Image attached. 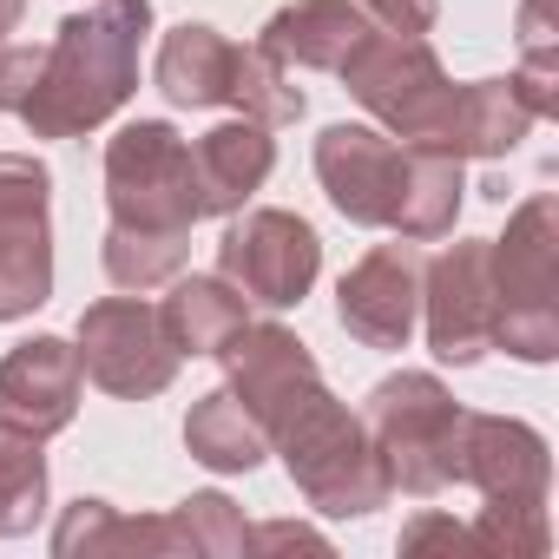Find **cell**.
<instances>
[{"label":"cell","instance_id":"cell-4","mask_svg":"<svg viewBox=\"0 0 559 559\" xmlns=\"http://www.w3.org/2000/svg\"><path fill=\"white\" fill-rule=\"evenodd\" d=\"M454 480L480 487V520H467V546L487 559H546L552 526H546V487H552V454L546 435L513 421V415H461V461Z\"/></svg>","mask_w":559,"mask_h":559},{"label":"cell","instance_id":"cell-22","mask_svg":"<svg viewBox=\"0 0 559 559\" xmlns=\"http://www.w3.org/2000/svg\"><path fill=\"white\" fill-rule=\"evenodd\" d=\"M47 513V454L40 435L0 421V539L34 533Z\"/></svg>","mask_w":559,"mask_h":559},{"label":"cell","instance_id":"cell-9","mask_svg":"<svg viewBox=\"0 0 559 559\" xmlns=\"http://www.w3.org/2000/svg\"><path fill=\"white\" fill-rule=\"evenodd\" d=\"M106 211L112 230H145V237H191L204 217L191 145L165 119H132L106 139Z\"/></svg>","mask_w":559,"mask_h":559},{"label":"cell","instance_id":"cell-12","mask_svg":"<svg viewBox=\"0 0 559 559\" xmlns=\"http://www.w3.org/2000/svg\"><path fill=\"white\" fill-rule=\"evenodd\" d=\"M73 356H80V376L99 382L106 395L119 402H152L171 389L178 376V349L158 323L152 304L139 297H106L93 310H80V330H73Z\"/></svg>","mask_w":559,"mask_h":559},{"label":"cell","instance_id":"cell-14","mask_svg":"<svg viewBox=\"0 0 559 559\" xmlns=\"http://www.w3.org/2000/svg\"><path fill=\"white\" fill-rule=\"evenodd\" d=\"M336 317L362 349H408L421 323V250L395 237L356 257L336 284Z\"/></svg>","mask_w":559,"mask_h":559},{"label":"cell","instance_id":"cell-2","mask_svg":"<svg viewBox=\"0 0 559 559\" xmlns=\"http://www.w3.org/2000/svg\"><path fill=\"white\" fill-rule=\"evenodd\" d=\"M317 178L330 204L362 230H395L408 243L454 237L467 178L454 152L382 139L376 126H323L317 132Z\"/></svg>","mask_w":559,"mask_h":559},{"label":"cell","instance_id":"cell-15","mask_svg":"<svg viewBox=\"0 0 559 559\" xmlns=\"http://www.w3.org/2000/svg\"><path fill=\"white\" fill-rule=\"evenodd\" d=\"M80 356L67 336H27L0 356V421L27 435H67L80 415Z\"/></svg>","mask_w":559,"mask_h":559},{"label":"cell","instance_id":"cell-28","mask_svg":"<svg viewBox=\"0 0 559 559\" xmlns=\"http://www.w3.org/2000/svg\"><path fill=\"white\" fill-rule=\"evenodd\" d=\"M250 546H317L330 552V539L317 526H297V520H270V526H250Z\"/></svg>","mask_w":559,"mask_h":559},{"label":"cell","instance_id":"cell-21","mask_svg":"<svg viewBox=\"0 0 559 559\" xmlns=\"http://www.w3.org/2000/svg\"><path fill=\"white\" fill-rule=\"evenodd\" d=\"M53 552L80 559V552H185L178 520H119L106 500H73L67 520L53 526Z\"/></svg>","mask_w":559,"mask_h":559},{"label":"cell","instance_id":"cell-18","mask_svg":"<svg viewBox=\"0 0 559 559\" xmlns=\"http://www.w3.org/2000/svg\"><path fill=\"white\" fill-rule=\"evenodd\" d=\"M533 126V106L520 93V80H474L454 93V119H448V139L441 152L454 158H507Z\"/></svg>","mask_w":559,"mask_h":559},{"label":"cell","instance_id":"cell-11","mask_svg":"<svg viewBox=\"0 0 559 559\" xmlns=\"http://www.w3.org/2000/svg\"><path fill=\"white\" fill-rule=\"evenodd\" d=\"M53 297V171L0 152V323H21Z\"/></svg>","mask_w":559,"mask_h":559},{"label":"cell","instance_id":"cell-13","mask_svg":"<svg viewBox=\"0 0 559 559\" xmlns=\"http://www.w3.org/2000/svg\"><path fill=\"white\" fill-rule=\"evenodd\" d=\"M421 323H428V349L454 369H467L493 349L487 237H461L435 263H421Z\"/></svg>","mask_w":559,"mask_h":559},{"label":"cell","instance_id":"cell-17","mask_svg":"<svg viewBox=\"0 0 559 559\" xmlns=\"http://www.w3.org/2000/svg\"><path fill=\"white\" fill-rule=\"evenodd\" d=\"M191 171H198L204 217H230V211H243V204L263 191V178L276 171V139H270V126H257V119L211 126V132L191 145Z\"/></svg>","mask_w":559,"mask_h":559},{"label":"cell","instance_id":"cell-26","mask_svg":"<svg viewBox=\"0 0 559 559\" xmlns=\"http://www.w3.org/2000/svg\"><path fill=\"white\" fill-rule=\"evenodd\" d=\"M40 73V47H8L0 40V112H21Z\"/></svg>","mask_w":559,"mask_h":559},{"label":"cell","instance_id":"cell-20","mask_svg":"<svg viewBox=\"0 0 559 559\" xmlns=\"http://www.w3.org/2000/svg\"><path fill=\"white\" fill-rule=\"evenodd\" d=\"M185 448H191V461H204L211 474H250V467L270 454L257 415H250L230 389H211V395L191 402V415H185Z\"/></svg>","mask_w":559,"mask_h":559},{"label":"cell","instance_id":"cell-16","mask_svg":"<svg viewBox=\"0 0 559 559\" xmlns=\"http://www.w3.org/2000/svg\"><path fill=\"white\" fill-rule=\"evenodd\" d=\"M369 34V14L356 0H290V8H276L257 34V47L276 60V67H310V73H336Z\"/></svg>","mask_w":559,"mask_h":559},{"label":"cell","instance_id":"cell-25","mask_svg":"<svg viewBox=\"0 0 559 559\" xmlns=\"http://www.w3.org/2000/svg\"><path fill=\"white\" fill-rule=\"evenodd\" d=\"M356 8H362L369 27H382V34H428L435 14H441V0H356Z\"/></svg>","mask_w":559,"mask_h":559},{"label":"cell","instance_id":"cell-7","mask_svg":"<svg viewBox=\"0 0 559 559\" xmlns=\"http://www.w3.org/2000/svg\"><path fill=\"white\" fill-rule=\"evenodd\" d=\"M461 402L448 395L441 376L428 369H402V376H382L362 402V428H369V448L389 474L395 493H441L454 487V461H461Z\"/></svg>","mask_w":559,"mask_h":559},{"label":"cell","instance_id":"cell-3","mask_svg":"<svg viewBox=\"0 0 559 559\" xmlns=\"http://www.w3.org/2000/svg\"><path fill=\"white\" fill-rule=\"evenodd\" d=\"M145 34H152V0H93L86 14H67L53 27V47H40L34 93L14 119H27L34 139H80L106 126L139 93Z\"/></svg>","mask_w":559,"mask_h":559},{"label":"cell","instance_id":"cell-23","mask_svg":"<svg viewBox=\"0 0 559 559\" xmlns=\"http://www.w3.org/2000/svg\"><path fill=\"white\" fill-rule=\"evenodd\" d=\"M185 257H191V237H145V230H112L106 224V276L132 297L165 290L185 270Z\"/></svg>","mask_w":559,"mask_h":559},{"label":"cell","instance_id":"cell-27","mask_svg":"<svg viewBox=\"0 0 559 559\" xmlns=\"http://www.w3.org/2000/svg\"><path fill=\"white\" fill-rule=\"evenodd\" d=\"M421 546H448V552H474L467 546V526L461 520H441V513H421L402 526V552H421Z\"/></svg>","mask_w":559,"mask_h":559},{"label":"cell","instance_id":"cell-19","mask_svg":"<svg viewBox=\"0 0 559 559\" xmlns=\"http://www.w3.org/2000/svg\"><path fill=\"white\" fill-rule=\"evenodd\" d=\"M165 290L171 297L158 304V323H165L178 356H217V343L243 323V297L224 284V276H185L178 270Z\"/></svg>","mask_w":559,"mask_h":559},{"label":"cell","instance_id":"cell-24","mask_svg":"<svg viewBox=\"0 0 559 559\" xmlns=\"http://www.w3.org/2000/svg\"><path fill=\"white\" fill-rule=\"evenodd\" d=\"M178 533H185V552H204V559H237L250 552V520L224 500V493H191L171 507Z\"/></svg>","mask_w":559,"mask_h":559},{"label":"cell","instance_id":"cell-8","mask_svg":"<svg viewBox=\"0 0 559 559\" xmlns=\"http://www.w3.org/2000/svg\"><path fill=\"white\" fill-rule=\"evenodd\" d=\"M336 73L356 93V106L369 119H382L402 145H435L441 152L461 86L448 80V67L428 47V34H382V27H369L362 47Z\"/></svg>","mask_w":559,"mask_h":559},{"label":"cell","instance_id":"cell-29","mask_svg":"<svg viewBox=\"0 0 559 559\" xmlns=\"http://www.w3.org/2000/svg\"><path fill=\"white\" fill-rule=\"evenodd\" d=\"M21 14H27V0H0V40L21 27Z\"/></svg>","mask_w":559,"mask_h":559},{"label":"cell","instance_id":"cell-10","mask_svg":"<svg viewBox=\"0 0 559 559\" xmlns=\"http://www.w3.org/2000/svg\"><path fill=\"white\" fill-rule=\"evenodd\" d=\"M323 270V237L297 217V211H270V204H243L230 211L224 237H217V276L263 310H297Z\"/></svg>","mask_w":559,"mask_h":559},{"label":"cell","instance_id":"cell-1","mask_svg":"<svg viewBox=\"0 0 559 559\" xmlns=\"http://www.w3.org/2000/svg\"><path fill=\"white\" fill-rule=\"evenodd\" d=\"M224 362V389L257 415L263 441L284 454L297 493L330 513V520H362L376 507H389V474L369 448L362 415H349L330 389L323 369L310 356V343L284 323H237L217 343Z\"/></svg>","mask_w":559,"mask_h":559},{"label":"cell","instance_id":"cell-6","mask_svg":"<svg viewBox=\"0 0 559 559\" xmlns=\"http://www.w3.org/2000/svg\"><path fill=\"white\" fill-rule=\"evenodd\" d=\"M487 284H493V349L513 362L559 356V198L533 191L507 237H487Z\"/></svg>","mask_w":559,"mask_h":559},{"label":"cell","instance_id":"cell-5","mask_svg":"<svg viewBox=\"0 0 559 559\" xmlns=\"http://www.w3.org/2000/svg\"><path fill=\"white\" fill-rule=\"evenodd\" d=\"M152 86L185 106V112H211V106H230L237 119H257V126H297L304 119V86L290 67H276L263 47H230L217 27L204 21H185L158 40V60H152Z\"/></svg>","mask_w":559,"mask_h":559}]
</instances>
